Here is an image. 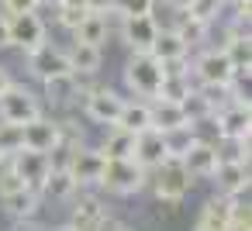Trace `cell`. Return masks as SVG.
<instances>
[{"label":"cell","instance_id":"obj_43","mask_svg":"<svg viewBox=\"0 0 252 231\" xmlns=\"http://www.w3.org/2000/svg\"><path fill=\"white\" fill-rule=\"evenodd\" d=\"M7 18H0V49H7Z\"/></svg>","mask_w":252,"mask_h":231},{"label":"cell","instance_id":"obj_2","mask_svg":"<svg viewBox=\"0 0 252 231\" xmlns=\"http://www.w3.org/2000/svg\"><path fill=\"white\" fill-rule=\"evenodd\" d=\"M145 183H149V173L135 159H107L104 162V176H100V186L104 190H111L118 197H131Z\"/></svg>","mask_w":252,"mask_h":231},{"label":"cell","instance_id":"obj_38","mask_svg":"<svg viewBox=\"0 0 252 231\" xmlns=\"http://www.w3.org/2000/svg\"><path fill=\"white\" fill-rule=\"evenodd\" d=\"M25 183L14 176V173H4V176H0V197H4V193H14V190H21Z\"/></svg>","mask_w":252,"mask_h":231},{"label":"cell","instance_id":"obj_5","mask_svg":"<svg viewBox=\"0 0 252 231\" xmlns=\"http://www.w3.org/2000/svg\"><path fill=\"white\" fill-rule=\"evenodd\" d=\"M7 42L21 52H35L38 45L49 42V31H45V21L28 11V14H7Z\"/></svg>","mask_w":252,"mask_h":231},{"label":"cell","instance_id":"obj_17","mask_svg":"<svg viewBox=\"0 0 252 231\" xmlns=\"http://www.w3.org/2000/svg\"><path fill=\"white\" fill-rule=\"evenodd\" d=\"M180 162H183V169H187L193 179H211L214 169H218V145L197 138V142L190 145V152H187Z\"/></svg>","mask_w":252,"mask_h":231},{"label":"cell","instance_id":"obj_41","mask_svg":"<svg viewBox=\"0 0 252 231\" xmlns=\"http://www.w3.org/2000/svg\"><path fill=\"white\" fill-rule=\"evenodd\" d=\"M166 4H169L173 11H180V14H183V11H190V4H193V0H166Z\"/></svg>","mask_w":252,"mask_h":231},{"label":"cell","instance_id":"obj_8","mask_svg":"<svg viewBox=\"0 0 252 231\" xmlns=\"http://www.w3.org/2000/svg\"><path fill=\"white\" fill-rule=\"evenodd\" d=\"M11 173H14V176H18L28 190L42 193V186H45V179H49L52 166H49V155L21 148V152H14V155H11Z\"/></svg>","mask_w":252,"mask_h":231},{"label":"cell","instance_id":"obj_35","mask_svg":"<svg viewBox=\"0 0 252 231\" xmlns=\"http://www.w3.org/2000/svg\"><path fill=\"white\" fill-rule=\"evenodd\" d=\"M25 145H21V128H14V124H0V155H14V152H21Z\"/></svg>","mask_w":252,"mask_h":231},{"label":"cell","instance_id":"obj_14","mask_svg":"<svg viewBox=\"0 0 252 231\" xmlns=\"http://www.w3.org/2000/svg\"><path fill=\"white\" fill-rule=\"evenodd\" d=\"M235 207H238L235 197H211L200 207L193 231H228V224L235 221Z\"/></svg>","mask_w":252,"mask_h":231},{"label":"cell","instance_id":"obj_24","mask_svg":"<svg viewBox=\"0 0 252 231\" xmlns=\"http://www.w3.org/2000/svg\"><path fill=\"white\" fill-rule=\"evenodd\" d=\"M66 59H69L73 76H94V73L100 69V62H104V52L94 49V45H80V42H73V49L66 52Z\"/></svg>","mask_w":252,"mask_h":231},{"label":"cell","instance_id":"obj_46","mask_svg":"<svg viewBox=\"0 0 252 231\" xmlns=\"http://www.w3.org/2000/svg\"><path fill=\"white\" fill-rule=\"evenodd\" d=\"M52 231H73V228H69V224H66V228H52Z\"/></svg>","mask_w":252,"mask_h":231},{"label":"cell","instance_id":"obj_1","mask_svg":"<svg viewBox=\"0 0 252 231\" xmlns=\"http://www.w3.org/2000/svg\"><path fill=\"white\" fill-rule=\"evenodd\" d=\"M42 117V100L25 87V83H11L7 93L0 97V124H14L25 128L28 121Z\"/></svg>","mask_w":252,"mask_h":231},{"label":"cell","instance_id":"obj_32","mask_svg":"<svg viewBox=\"0 0 252 231\" xmlns=\"http://www.w3.org/2000/svg\"><path fill=\"white\" fill-rule=\"evenodd\" d=\"M56 7H59V25H63V28H69V31H73L87 14H90L87 0H59Z\"/></svg>","mask_w":252,"mask_h":231},{"label":"cell","instance_id":"obj_39","mask_svg":"<svg viewBox=\"0 0 252 231\" xmlns=\"http://www.w3.org/2000/svg\"><path fill=\"white\" fill-rule=\"evenodd\" d=\"M111 4H114V0H87V7H90L94 14H107V11H111Z\"/></svg>","mask_w":252,"mask_h":231},{"label":"cell","instance_id":"obj_27","mask_svg":"<svg viewBox=\"0 0 252 231\" xmlns=\"http://www.w3.org/2000/svg\"><path fill=\"white\" fill-rule=\"evenodd\" d=\"M149 56H152L156 62H169V59H187V49H183V42H180L173 31H162V28H159V35H156Z\"/></svg>","mask_w":252,"mask_h":231},{"label":"cell","instance_id":"obj_18","mask_svg":"<svg viewBox=\"0 0 252 231\" xmlns=\"http://www.w3.org/2000/svg\"><path fill=\"white\" fill-rule=\"evenodd\" d=\"M211 179L218 183V197H235L238 200L249 190V166L245 162H218Z\"/></svg>","mask_w":252,"mask_h":231},{"label":"cell","instance_id":"obj_15","mask_svg":"<svg viewBox=\"0 0 252 231\" xmlns=\"http://www.w3.org/2000/svg\"><path fill=\"white\" fill-rule=\"evenodd\" d=\"M131 159H135L145 173L159 169V166L169 159V155H166V138H162V131L149 128V131L135 135V152H131Z\"/></svg>","mask_w":252,"mask_h":231},{"label":"cell","instance_id":"obj_25","mask_svg":"<svg viewBox=\"0 0 252 231\" xmlns=\"http://www.w3.org/2000/svg\"><path fill=\"white\" fill-rule=\"evenodd\" d=\"M207 28L211 25H204V21H197V18H190L187 11H183V18L176 21V28H169L180 42H183V49L190 52V49H197V45H204L207 42Z\"/></svg>","mask_w":252,"mask_h":231},{"label":"cell","instance_id":"obj_34","mask_svg":"<svg viewBox=\"0 0 252 231\" xmlns=\"http://www.w3.org/2000/svg\"><path fill=\"white\" fill-rule=\"evenodd\" d=\"M221 7H224V0H193L187 14L197 18V21H204V25H211V21H218Z\"/></svg>","mask_w":252,"mask_h":231},{"label":"cell","instance_id":"obj_13","mask_svg":"<svg viewBox=\"0 0 252 231\" xmlns=\"http://www.w3.org/2000/svg\"><path fill=\"white\" fill-rule=\"evenodd\" d=\"M21 145L28 148V152H42V155H49L56 145H59V121H52V117H35V121H28L25 128H21Z\"/></svg>","mask_w":252,"mask_h":231},{"label":"cell","instance_id":"obj_31","mask_svg":"<svg viewBox=\"0 0 252 231\" xmlns=\"http://www.w3.org/2000/svg\"><path fill=\"white\" fill-rule=\"evenodd\" d=\"M180 107H183V114H187V121H190L193 128H197L200 121H207V117L214 114V111H211V104H207V100L200 97V90H197V87L190 90V97H183V104H180Z\"/></svg>","mask_w":252,"mask_h":231},{"label":"cell","instance_id":"obj_37","mask_svg":"<svg viewBox=\"0 0 252 231\" xmlns=\"http://www.w3.org/2000/svg\"><path fill=\"white\" fill-rule=\"evenodd\" d=\"M228 231H252V221H249V207H235V221L228 224Z\"/></svg>","mask_w":252,"mask_h":231},{"label":"cell","instance_id":"obj_4","mask_svg":"<svg viewBox=\"0 0 252 231\" xmlns=\"http://www.w3.org/2000/svg\"><path fill=\"white\" fill-rule=\"evenodd\" d=\"M156 176H152V190H156V197L159 200H166V203H180L187 193H190V186H193V176L183 169V162L180 159H166L159 169H152Z\"/></svg>","mask_w":252,"mask_h":231},{"label":"cell","instance_id":"obj_47","mask_svg":"<svg viewBox=\"0 0 252 231\" xmlns=\"http://www.w3.org/2000/svg\"><path fill=\"white\" fill-rule=\"evenodd\" d=\"M42 4H59V0H42Z\"/></svg>","mask_w":252,"mask_h":231},{"label":"cell","instance_id":"obj_11","mask_svg":"<svg viewBox=\"0 0 252 231\" xmlns=\"http://www.w3.org/2000/svg\"><path fill=\"white\" fill-rule=\"evenodd\" d=\"M104 155L97 152V148H87V145H80L76 152H73V162H69V176H73V183L83 190V186H100V176H104Z\"/></svg>","mask_w":252,"mask_h":231},{"label":"cell","instance_id":"obj_33","mask_svg":"<svg viewBox=\"0 0 252 231\" xmlns=\"http://www.w3.org/2000/svg\"><path fill=\"white\" fill-rule=\"evenodd\" d=\"M156 7V0H114L111 11L121 14V18H149Z\"/></svg>","mask_w":252,"mask_h":231},{"label":"cell","instance_id":"obj_6","mask_svg":"<svg viewBox=\"0 0 252 231\" xmlns=\"http://www.w3.org/2000/svg\"><path fill=\"white\" fill-rule=\"evenodd\" d=\"M193 76L200 80V87H231V83L238 80L231 59H228L221 49H207V52H200L197 62H193Z\"/></svg>","mask_w":252,"mask_h":231},{"label":"cell","instance_id":"obj_29","mask_svg":"<svg viewBox=\"0 0 252 231\" xmlns=\"http://www.w3.org/2000/svg\"><path fill=\"white\" fill-rule=\"evenodd\" d=\"M190 76H162L159 93L152 100H166V104H183V97H190Z\"/></svg>","mask_w":252,"mask_h":231},{"label":"cell","instance_id":"obj_28","mask_svg":"<svg viewBox=\"0 0 252 231\" xmlns=\"http://www.w3.org/2000/svg\"><path fill=\"white\" fill-rule=\"evenodd\" d=\"M42 193L52 197V200H73V197L80 193V186L73 183V176H69L66 169H52L49 179H45V186H42Z\"/></svg>","mask_w":252,"mask_h":231},{"label":"cell","instance_id":"obj_22","mask_svg":"<svg viewBox=\"0 0 252 231\" xmlns=\"http://www.w3.org/2000/svg\"><path fill=\"white\" fill-rule=\"evenodd\" d=\"M114 128H121V131H128V135H142V131H149V128H152L149 100H125V107H121Z\"/></svg>","mask_w":252,"mask_h":231},{"label":"cell","instance_id":"obj_45","mask_svg":"<svg viewBox=\"0 0 252 231\" xmlns=\"http://www.w3.org/2000/svg\"><path fill=\"white\" fill-rule=\"evenodd\" d=\"M18 231H38V228H32V221H21V228Z\"/></svg>","mask_w":252,"mask_h":231},{"label":"cell","instance_id":"obj_10","mask_svg":"<svg viewBox=\"0 0 252 231\" xmlns=\"http://www.w3.org/2000/svg\"><path fill=\"white\" fill-rule=\"evenodd\" d=\"M28 66H32V73L42 80V83H49V80H59V76H69L73 69H69V59H66V52L63 49H56V45H38L35 52H28Z\"/></svg>","mask_w":252,"mask_h":231},{"label":"cell","instance_id":"obj_20","mask_svg":"<svg viewBox=\"0 0 252 231\" xmlns=\"http://www.w3.org/2000/svg\"><path fill=\"white\" fill-rule=\"evenodd\" d=\"M107 38H111V21H107V14H94V11H90V14L73 28V42H80V45L100 49Z\"/></svg>","mask_w":252,"mask_h":231},{"label":"cell","instance_id":"obj_3","mask_svg":"<svg viewBox=\"0 0 252 231\" xmlns=\"http://www.w3.org/2000/svg\"><path fill=\"white\" fill-rule=\"evenodd\" d=\"M125 83L131 93H138L142 100H152L159 93V83H162V66L149 56V52H135L125 66Z\"/></svg>","mask_w":252,"mask_h":231},{"label":"cell","instance_id":"obj_48","mask_svg":"<svg viewBox=\"0 0 252 231\" xmlns=\"http://www.w3.org/2000/svg\"><path fill=\"white\" fill-rule=\"evenodd\" d=\"M235 4H238V0H235Z\"/></svg>","mask_w":252,"mask_h":231},{"label":"cell","instance_id":"obj_40","mask_svg":"<svg viewBox=\"0 0 252 231\" xmlns=\"http://www.w3.org/2000/svg\"><path fill=\"white\" fill-rule=\"evenodd\" d=\"M11 83H14V80H11V69H7V66H0V97L7 93V87H11Z\"/></svg>","mask_w":252,"mask_h":231},{"label":"cell","instance_id":"obj_19","mask_svg":"<svg viewBox=\"0 0 252 231\" xmlns=\"http://www.w3.org/2000/svg\"><path fill=\"white\" fill-rule=\"evenodd\" d=\"M38 203H42V193H35V190H28V186L0 197L4 214L14 217V221H35V217H38Z\"/></svg>","mask_w":252,"mask_h":231},{"label":"cell","instance_id":"obj_26","mask_svg":"<svg viewBox=\"0 0 252 231\" xmlns=\"http://www.w3.org/2000/svg\"><path fill=\"white\" fill-rule=\"evenodd\" d=\"M104 159H131V152H135V135H128V131H121V128H111L107 135H104V142H100V148H97Z\"/></svg>","mask_w":252,"mask_h":231},{"label":"cell","instance_id":"obj_7","mask_svg":"<svg viewBox=\"0 0 252 231\" xmlns=\"http://www.w3.org/2000/svg\"><path fill=\"white\" fill-rule=\"evenodd\" d=\"M125 107V97L111 87H94L87 97H83V111L94 124H104V128H114L118 124V114Z\"/></svg>","mask_w":252,"mask_h":231},{"label":"cell","instance_id":"obj_23","mask_svg":"<svg viewBox=\"0 0 252 231\" xmlns=\"http://www.w3.org/2000/svg\"><path fill=\"white\" fill-rule=\"evenodd\" d=\"M149 111H152V128L156 131H176V128H187V114L180 104H166V100H149Z\"/></svg>","mask_w":252,"mask_h":231},{"label":"cell","instance_id":"obj_16","mask_svg":"<svg viewBox=\"0 0 252 231\" xmlns=\"http://www.w3.org/2000/svg\"><path fill=\"white\" fill-rule=\"evenodd\" d=\"M156 35H159V25L152 14L149 18H121V42L131 52H149Z\"/></svg>","mask_w":252,"mask_h":231},{"label":"cell","instance_id":"obj_12","mask_svg":"<svg viewBox=\"0 0 252 231\" xmlns=\"http://www.w3.org/2000/svg\"><path fill=\"white\" fill-rule=\"evenodd\" d=\"M104 224H107V210L94 193L73 197V214H69L73 231H104Z\"/></svg>","mask_w":252,"mask_h":231},{"label":"cell","instance_id":"obj_30","mask_svg":"<svg viewBox=\"0 0 252 231\" xmlns=\"http://www.w3.org/2000/svg\"><path fill=\"white\" fill-rule=\"evenodd\" d=\"M162 138H166V155H169V159H183V155L190 152V145L197 142V131H193V124H187V128L166 131Z\"/></svg>","mask_w":252,"mask_h":231},{"label":"cell","instance_id":"obj_9","mask_svg":"<svg viewBox=\"0 0 252 231\" xmlns=\"http://www.w3.org/2000/svg\"><path fill=\"white\" fill-rule=\"evenodd\" d=\"M211 117H218V135H221L224 142H238V138H249V131H252V107H249V100L228 104V107L214 111Z\"/></svg>","mask_w":252,"mask_h":231},{"label":"cell","instance_id":"obj_44","mask_svg":"<svg viewBox=\"0 0 252 231\" xmlns=\"http://www.w3.org/2000/svg\"><path fill=\"white\" fill-rule=\"evenodd\" d=\"M11 173V155H0V176Z\"/></svg>","mask_w":252,"mask_h":231},{"label":"cell","instance_id":"obj_36","mask_svg":"<svg viewBox=\"0 0 252 231\" xmlns=\"http://www.w3.org/2000/svg\"><path fill=\"white\" fill-rule=\"evenodd\" d=\"M42 4V0H0V7H4L7 14H28Z\"/></svg>","mask_w":252,"mask_h":231},{"label":"cell","instance_id":"obj_21","mask_svg":"<svg viewBox=\"0 0 252 231\" xmlns=\"http://www.w3.org/2000/svg\"><path fill=\"white\" fill-rule=\"evenodd\" d=\"M221 52L231 59V66H235L238 76H249V69H252V45H249V35H245V31H238V28L231 25L228 42L221 45Z\"/></svg>","mask_w":252,"mask_h":231},{"label":"cell","instance_id":"obj_42","mask_svg":"<svg viewBox=\"0 0 252 231\" xmlns=\"http://www.w3.org/2000/svg\"><path fill=\"white\" fill-rule=\"evenodd\" d=\"M104 231H135V228H128V224H121V221H111V217H107Z\"/></svg>","mask_w":252,"mask_h":231}]
</instances>
